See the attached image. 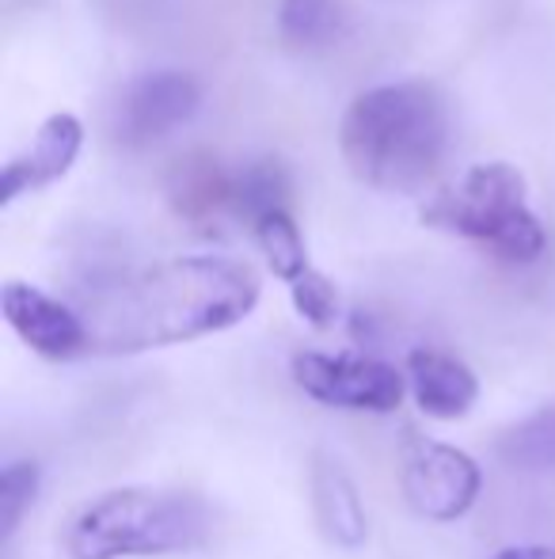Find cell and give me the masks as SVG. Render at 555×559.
<instances>
[{"instance_id":"6da1fadb","label":"cell","mask_w":555,"mask_h":559,"mask_svg":"<svg viewBox=\"0 0 555 559\" xmlns=\"http://www.w3.org/2000/svg\"><path fill=\"white\" fill-rule=\"evenodd\" d=\"M263 297L248 259L179 255L96 282L81 294L92 354H145L244 324Z\"/></svg>"},{"instance_id":"5bb4252c","label":"cell","mask_w":555,"mask_h":559,"mask_svg":"<svg viewBox=\"0 0 555 559\" xmlns=\"http://www.w3.org/2000/svg\"><path fill=\"white\" fill-rule=\"evenodd\" d=\"M232 179L209 156H191L171 176V202L183 217H209L232 210Z\"/></svg>"},{"instance_id":"52a82bcc","label":"cell","mask_w":555,"mask_h":559,"mask_svg":"<svg viewBox=\"0 0 555 559\" xmlns=\"http://www.w3.org/2000/svg\"><path fill=\"white\" fill-rule=\"evenodd\" d=\"M202 107V84L183 69H153L122 88L114 107V141L122 148H148L171 138Z\"/></svg>"},{"instance_id":"277c9868","label":"cell","mask_w":555,"mask_h":559,"mask_svg":"<svg viewBox=\"0 0 555 559\" xmlns=\"http://www.w3.org/2000/svg\"><path fill=\"white\" fill-rule=\"evenodd\" d=\"M419 222L464 236L514 266L536 263L548 248V228L529 202L526 171L506 160L464 168L422 206Z\"/></svg>"},{"instance_id":"4fadbf2b","label":"cell","mask_w":555,"mask_h":559,"mask_svg":"<svg viewBox=\"0 0 555 559\" xmlns=\"http://www.w3.org/2000/svg\"><path fill=\"white\" fill-rule=\"evenodd\" d=\"M289 202H293V183H289V171L278 156H263L232 179V214L244 217L248 225L263 222L278 210H289Z\"/></svg>"},{"instance_id":"d6986e66","label":"cell","mask_w":555,"mask_h":559,"mask_svg":"<svg viewBox=\"0 0 555 559\" xmlns=\"http://www.w3.org/2000/svg\"><path fill=\"white\" fill-rule=\"evenodd\" d=\"M495 559H555V545H514L503 548Z\"/></svg>"},{"instance_id":"30bf717a","label":"cell","mask_w":555,"mask_h":559,"mask_svg":"<svg viewBox=\"0 0 555 559\" xmlns=\"http://www.w3.org/2000/svg\"><path fill=\"white\" fill-rule=\"evenodd\" d=\"M309 499H312V522H316L319 537L331 548L354 552L370 537V518H365V502L358 491L354 476L347 464L331 453H316L309 468Z\"/></svg>"},{"instance_id":"5b68a950","label":"cell","mask_w":555,"mask_h":559,"mask_svg":"<svg viewBox=\"0 0 555 559\" xmlns=\"http://www.w3.org/2000/svg\"><path fill=\"white\" fill-rule=\"evenodd\" d=\"M289 373L304 396L339 412L388 415L403 404V392H408V373L373 354L301 350L289 361Z\"/></svg>"},{"instance_id":"7a4b0ae2","label":"cell","mask_w":555,"mask_h":559,"mask_svg":"<svg viewBox=\"0 0 555 559\" xmlns=\"http://www.w3.org/2000/svg\"><path fill=\"white\" fill-rule=\"evenodd\" d=\"M453 115L434 81H393L354 96L339 122V153L354 179L388 194H415L437 179Z\"/></svg>"},{"instance_id":"8992f818","label":"cell","mask_w":555,"mask_h":559,"mask_svg":"<svg viewBox=\"0 0 555 559\" xmlns=\"http://www.w3.org/2000/svg\"><path fill=\"white\" fill-rule=\"evenodd\" d=\"M400 487L419 518L449 525L475 507L483 472L464 449L434 442V438H408L400 456Z\"/></svg>"},{"instance_id":"3957f363","label":"cell","mask_w":555,"mask_h":559,"mask_svg":"<svg viewBox=\"0 0 555 559\" xmlns=\"http://www.w3.org/2000/svg\"><path fill=\"white\" fill-rule=\"evenodd\" d=\"M214 537V514L179 487H114L92 499L65 530L69 559H156L194 552Z\"/></svg>"},{"instance_id":"ac0fdd59","label":"cell","mask_w":555,"mask_h":559,"mask_svg":"<svg viewBox=\"0 0 555 559\" xmlns=\"http://www.w3.org/2000/svg\"><path fill=\"white\" fill-rule=\"evenodd\" d=\"M289 297H293L297 317H301L304 324L319 328V332H327V328L339 320V289H335V282L327 278L324 271H316V266L289 286Z\"/></svg>"},{"instance_id":"2e32d148","label":"cell","mask_w":555,"mask_h":559,"mask_svg":"<svg viewBox=\"0 0 555 559\" xmlns=\"http://www.w3.org/2000/svg\"><path fill=\"white\" fill-rule=\"evenodd\" d=\"M252 236H255V243H260L263 259H267L270 274L286 282V286H293L297 278H304V274L312 271L304 236L289 210H278V214H267L263 222H255Z\"/></svg>"},{"instance_id":"ba28073f","label":"cell","mask_w":555,"mask_h":559,"mask_svg":"<svg viewBox=\"0 0 555 559\" xmlns=\"http://www.w3.org/2000/svg\"><path fill=\"white\" fill-rule=\"evenodd\" d=\"M0 312H4L8 328L20 335V343L31 346L38 358L73 361L81 354H92L81 312L31 282L8 278L0 286Z\"/></svg>"},{"instance_id":"9c48e42d","label":"cell","mask_w":555,"mask_h":559,"mask_svg":"<svg viewBox=\"0 0 555 559\" xmlns=\"http://www.w3.org/2000/svg\"><path fill=\"white\" fill-rule=\"evenodd\" d=\"M81 148H84V122L81 118L69 115V111L50 115L35 130L31 145L4 164V171H0V202L12 206L20 194L43 191V187L65 179L69 171H73Z\"/></svg>"},{"instance_id":"7c38bea8","label":"cell","mask_w":555,"mask_h":559,"mask_svg":"<svg viewBox=\"0 0 555 559\" xmlns=\"http://www.w3.org/2000/svg\"><path fill=\"white\" fill-rule=\"evenodd\" d=\"M275 23L289 50L316 53L347 35L350 15L342 0H278Z\"/></svg>"},{"instance_id":"8fae6325","label":"cell","mask_w":555,"mask_h":559,"mask_svg":"<svg viewBox=\"0 0 555 559\" xmlns=\"http://www.w3.org/2000/svg\"><path fill=\"white\" fill-rule=\"evenodd\" d=\"M408 384L419 412L437 423H457L480 400V377L472 366L434 346H419L408 354Z\"/></svg>"},{"instance_id":"e0dca14e","label":"cell","mask_w":555,"mask_h":559,"mask_svg":"<svg viewBox=\"0 0 555 559\" xmlns=\"http://www.w3.org/2000/svg\"><path fill=\"white\" fill-rule=\"evenodd\" d=\"M38 487H43V468L35 461H8L0 472V540L12 545L20 533L27 510L35 507Z\"/></svg>"},{"instance_id":"9a60e30c","label":"cell","mask_w":555,"mask_h":559,"mask_svg":"<svg viewBox=\"0 0 555 559\" xmlns=\"http://www.w3.org/2000/svg\"><path fill=\"white\" fill-rule=\"evenodd\" d=\"M495 453L518 472H555V404L503 430Z\"/></svg>"}]
</instances>
